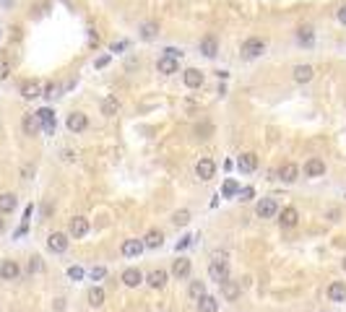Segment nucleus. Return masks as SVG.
Returning <instances> with one entry per match:
<instances>
[{
	"instance_id": "f257e3e1",
	"label": "nucleus",
	"mask_w": 346,
	"mask_h": 312,
	"mask_svg": "<svg viewBox=\"0 0 346 312\" xmlns=\"http://www.w3.org/2000/svg\"><path fill=\"white\" fill-rule=\"evenodd\" d=\"M242 57H247V60H252V57H260L263 52H266V42H263L260 37H250L242 42V47H239Z\"/></svg>"
},
{
	"instance_id": "f03ea898",
	"label": "nucleus",
	"mask_w": 346,
	"mask_h": 312,
	"mask_svg": "<svg viewBox=\"0 0 346 312\" xmlns=\"http://www.w3.org/2000/svg\"><path fill=\"white\" fill-rule=\"evenodd\" d=\"M34 114H37V120H39V125L44 128V133H47V135H52V133H55V128H57L55 112H52L50 107H42V109H37Z\"/></svg>"
},
{
	"instance_id": "7ed1b4c3",
	"label": "nucleus",
	"mask_w": 346,
	"mask_h": 312,
	"mask_svg": "<svg viewBox=\"0 0 346 312\" xmlns=\"http://www.w3.org/2000/svg\"><path fill=\"white\" fill-rule=\"evenodd\" d=\"M209 276H211V281H216V284H222V281H227L229 279V263L227 260H211V265H209Z\"/></svg>"
},
{
	"instance_id": "20e7f679",
	"label": "nucleus",
	"mask_w": 346,
	"mask_h": 312,
	"mask_svg": "<svg viewBox=\"0 0 346 312\" xmlns=\"http://www.w3.org/2000/svg\"><path fill=\"white\" fill-rule=\"evenodd\" d=\"M68 130H71V133H84L86 128H89V117H86V114L84 112H71V114H68Z\"/></svg>"
},
{
	"instance_id": "39448f33",
	"label": "nucleus",
	"mask_w": 346,
	"mask_h": 312,
	"mask_svg": "<svg viewBox=\"0 0 346 312\" xmlns=\"http://www.w3.org/2000/svg\"><path fill=\"white\" fill-rule=\"evenodd\" d=\"M195 175H198V180H203V182H209V180H214V175H216V164L211 159H201L198 164H195Z\"/></svg>"
},
{
	"instance_id": "423d86ee",
	"label": "nucleus",
	"mask_w": 346,
	"mask_h": 312,
	"mask_svg": "<svg viewBox=\"0 0 346 312\" xmlns=\"http://www.w3.org/2000/svg\"><path fill=\"white\" fill-rule=\"evenodd\" d=\"M68 234H71V237H76V239L86 237V234H89V221H86L84 216H76V218H71V224H68Z\"/></svg>"
},
{
	"instance_id": "0eeeda50",
	"label": "nucleus",
	"mask_w": 346,
	"mask_h": 312,
	"mask_svg": "<svg viewBox=\"0 0 346 312\" xmlns=\"http://www.w3.org/2000/svg\"><path fill=\"white\" fill-rule=\"evenodd\" d=\"M255 213L260 218H273L276 213H279V203H276L273 198H263L258 206H255Z\"/></svg>"
},
{
	"instance_id": "6e6552de",
	"label": "nucleus",
	"mask_w": 346,
	"mask_h": 312,
	"mask_svg": "<svg viewBox=\"0 0 346 312\" xmlns=\"http://www.w3.org/2000/svg\"><path fill=\"white\" fill-rule=\"evenodd\" d=\"M68 245H71V239H68V234H63V232H52V234L47 237V247H50L52 252H65Z\"/></svg>"
},
{
	"instance_id": "1a4fd4ad",
	"label": "nucleus",
	"mask_w": 346,
	"mask_h": 312,
	"mask_svg": "<svg viewBox=\"0 0 346 312\" xmlns=\"http://www.w3.org/2000/svg\"><path fill=\"white\" fill-rule=\"evenodd\" d=\"M18 276H21V268H18L16 260H3L0 263V279L3 281H16Z\"/></svg>"
},
{
	"instance_id": "9d476101",
	"label": "nucleus",
	"mask_w": 346,
	"mask_h": 312,
	"mask_svg": "<svg viewBox=\"0 0 346 312\" xmlns=\"http://www.w3.org/2000/svg\"><path fill=\"white\" fill-rule=\"evenodd\" d=\"M219 286H222V297L227 299V302H234V299H239V294H242V286L237 284V281H222V284H219Z\"/></svg>"
},
{
	"instance_id": "9b49d317",
	"label": "nucleus",
	"mask_w": 346,
	"mask_h": 312,
	"mask_svg": "<svg viewBox=\"0 0 346 312\" xmlns=\"http://www.w3.org/2000/svg\"><path fill=\"white\" fill-rule=\"evenodd\" d=\"M156 71H159V73H164V76H172V73H177V71H180V60H175V57L164 55V57H159Z\"/></svg>"
},
{
	"instance_id": "f8f14e48",
	"label": "nucleus",
	"mask_w": 346,
	"mask_h": 312,
	"mask_svg": "<svg viewBox=\"0 0 346 312\" xmlns=\"http://www.w3.org/2000/svg\"><path fill=\"white\" fill-rule=\"evenodd\" d=\"M21 97H24V99H37V97H42V84H39V81H34V78L24 81V84H21Z\"/></svg>"
},
{
	"instance_id": "ddd939ff",
	"label": "nucleus",
	"mask_w": 346,
	"mask_h": 312,
	"mask_svg": "<svg viewBox=\"0 0 346 312\" xmlns=\"http://www.w3.org/2000/svg\"><path fill=\"white\" fill-rule=\"evenodd\" d=\"M326 175V161L323 159H310L307 164H305V177H323Z\"/></svg>"
},
{
	"instance_id": "4468645a",
	"label": "nucleus",
	"mask_w": 346,
	"mask_h": 312,
	"mask_svg": "<svg viewBox=\"0 0 346 312\" xmlns=\"http://www.w3.org/2000/svg\"><path fill=\"white\" fill-rule=\"evenodd\" d=\"M182 81H185L188 89H201L203 86V73L198 71V68H188V71L182 73Z\"/></svg>"
},
{
	"instance_id": "2eb2a0df",
	"label": "nucleus",
	"mask_w": 346,
	"mask_h": 312,
	"mask_svg": "<svg viewBox=\"0 0 346 312\" xmlns=\"http://www.w3.org/2000/svg\"><path fill=\"white\" fill-rule=\"evenodd\" d=\"M294 81L297 84H310V81L315 78V68L313 65H294Z\"/></svg>"
},
{
	"instance_id": "dca6fc26",
	"label": "nucleus",
	"mask_w": 346,
	"mask_h": 312,
	"mask_svg": "<svg viewBox=\"0 0 346 312\" xmlns=\"http://www.w3.org/2000/svg\"><path fill=\"white\" fill-rule=\"evenodd\" d=\"M201 52L206 57H216L219 55V39L214 37V34H206V37L201 39Z\"/></svg>"
},
{
	"instance_id": "f3484780",
	"label": "nucleus",
	"mask_w": 346,
	"mask_h": 312,
	"mask_svg": "<svg viewBox=\"0 0 346 312\" xmlns=\"http://www.w3.org/2000/svg\"><path fill=\"white\" fill-rule=\"evenodd\" d=\"M143 242L141 239H125L122 242V255L125 258H138V255H141V252H143Z\"/></svg>"
},
{
	"instance_id": "a211bd4d",
	"label": "nucleus",
	"mask_w": 346,
	"mask_h": 312,
	"mask_svg": "<svg viewBox=\"0 0 346 312\" xmlns=\"http://www.w3.org/2000/svg\"><path fill=\"white\" fill-rule=\"evenodd\" d=\"M237 167H239V172H255L258 169V156L252 151H245L237 159Z\"/></svg>"
},
{
	"instance_id": "6ab92c4d",
	"label": "nucleus",
	"mask_w": 346,
	"mask_h": 312,
	"mask_svg": "<svg viewBox=\"0 0 346 312\" xmlns=\"http://www.w3.org/2000/svg\"><path fill=\"white\" fill-rule=\"evenodd\" d=\"M146 279H143V273L138 271V268H125L122 271V284L125 286H130V289H135L138 284H143Z\"/></svg>"
},
{
	"instance_id": "aec40b11",
	"label": "nucleus",
	"mask_w": 346,
	"mask_h": 312,
	"mask_svg": "<svg viewBox=\"0 0 346 312\" xmlns=\"http://www.w3.org/2000/svg\"><path fill=\"white\" fill-rule=\"evenodd\" d=\"M297 177H299V167L297 164H284L281 169H279V180L281 182H286V185H292V182H297Z\"/></svg>"
},
{
	"instance_id": "412c9836",
	"label": "nucleus",
	"mask_w": 346,
	"mask_h": 312,
	"mask_svg": "<svg viewBox=\"0 0 346 312\" xmlns=\"http://www.w3.org/2000/svg\"><path fill=\"white\" fill-rule=\"evenodd\" d=\"M328 299L331 302H346V284L344 281H333L328 286Z\"/></svg>"
},
{
	"instance_id": "4be33fe9",
	"label": "nucleus",
	"mask_w": 346,
	"mask_h": 312,
	"mask_svg": "<svg viewBox=\"0 0 346 312\" xmlns=\"http://www.w3.org/2000/svg\"><path fill=\"white\" fill-rule=\"evenodd\" d=\"M117 112H120V102H117V97H105V99H102V114H107V117H115Z\"/></svg>"
},
{
	"instance_id": "5701e85b",
	"label": "nucleus",
	"mask_w": 346,
	"mask_h": 312,
	"mask_svg": "<svg viewBox=\"0 0 346 312\" xmlns=\"http://www.w3.org/2000/svg\"><path fill=\"white\" fill-rule=\"evenodd\" d=\"M21 125H24V133L26 135H37L39 133V128H42V125H39V120H37V114H24V120H21Z\"/></svg>"
},
{
	"instance_id": "b1692460",
	"label": "nucleus",
	"mask_w": 346,
	"mask_h": 312,
	"mask_svg": "<svg viewBox=\"0 0 346 312\" xmlns=\"http://www.w3.org/2000/svg\"><path fill=\"white\" fill-rule=\"evenodd\" d=\"M143 245L148 247V250H156V247H161L164 245V234L159 232V229H151L146 237H143Z\"/></svg>"
},
{
	"instance_id": "393cba45",
	"label": "nucleus",
	"mask_w": 346,
	"mask_h": 312,
	"mask_svg": "<svg viewBox=\"0 0 346 312\" xmlns=\"http://www.w3.org/2000/svg\"><path fill=\"white\" fill-rule=\"evenodd\" d=\"M281 218H279V221H281V226H297V221H299V213H297V208H292V206H286L284 208V211L279 213Z\"/></svg>"
},
{
	"instance_id": "a878e982",
	"label": "nucleus",
	"mask_w": 346,
	"mask_h": 312,
	"mask_svg": "<svg viewBox=\"0 0 346 312\" xmlns=\"http://www.w3.org/2000/svg\"><path fill=\"white\" fill-rule=\"evenodd\" d=\"M146 284L148 286H151V289H161V286H164L167 284V271H151V273H148L146 276Z\"/></svg>"
},
{
	"instance_id": "bb28decb",
	"label": "nucleus",
	"mask_w": 346,
	"mask_h": 312,
	"mask_svg": "<svg viewBox=\"0 0 346 312\" xmlns=\"http://www.w3.org/2000/svg\"><path fill=\"white\" fill-rule=\"evenodd\" d=\"M297 42L305 44V47H313V42H315L313 26H299V29H297Z\"/></svg>"
},
{
	"instance_id": "cd10ccee",
	"label": "nucleus",
	"mask_w": 346,
	"mask_h": 312,
	"mask_svg": "<svg viewBox=\"0 0 346 312\" xmlns=\"http://www.w3.org/2000/svg\"><path fill=\"white\" fill-rule=\"evenodd\" d=\"M172 273H175L177 279H188V276H190V260L188 258L175 260V265H172Z\"/></svg>"
},
{
	"instance_id": "c85d7f7f",
	"label": "nucleus",
	"mask_w": 346,
	"mask_h": 312,
	"mask_svg": "<svg viewBox=\"0 0 346 312\" xmlns=\"http://www.w3.org/2000/svg\"><path fill=\"white\" fill-rule=\"evenodd\" d=\"M198 310H201V312H219V299L203 294V297L198 299Z\"/></svg>"
},
{
	"instance_id": "c756f323",
	"label": "nucleus",
	"mask_w": 346,
	"mask_h": 312,
	"mask_svg": "<svg viewBox=\"0 0 346 312\" xmlns=\"http://www.w3.org/2000/svg\"><path fill=\"white\" fill-rule=\"evenodd\" d=\"M89 305L91 307H102V305H105V289H102V286H91L89 289Z\"/></svg>"
},
{
	"instance_id": "7c9ffc66",
	"label": "nucleus",
	"mask_w": 346,
	"mask_h": 312,
	"mask_svg": "<svg viewBox=\"0 0 346 312\" xmlns=\"http://www.w3.org/2000/svg\"><path fill=\"white\" fill-rule=\"evenodd\" d=\"M16 195L13 193H3V195H0V213H10V211H13V208H16Z\"/></svg>"
},
{
	"instance_id": "2f4dec72",
	"label": "nucleus",
	"mask_w": 346,
	"mask_h": 312,
	"mask_svg": "<svg viewBox=\"0 0 346 312\" xmlns=\"http://www.w3.org/2000/svg\"><path fill=\"white\" fill-rule=\"evenodd\" d=\"M156 34H159V24H154V21H148V24L141 26V39L143 42H151Z\"/></svg>"
},
{
	"instance_id": "473e14b6",
	"label": "nucleus",
	"mask_w": 346,
	"mask_h": 312,
	"mask_svg": "<svg viewBox=\"0 0 346 312\" xmlns=\"http://www.w3.org/2000/svg\"><path fill=\"white\" fill-rule=\"evenodd\" d=\"M211 135H214V125H211V122L195 125V138H201V141H209Z\"/></svg>"
},
{
	"instance_id": "72a5a7b5",
	"label": "nucleus",
	"mask_w": 346,
	"mask_h": 312,
	"mask_svg": "<svg viewBox=\"0 0 346 312\" xmlns=\"http://www.w3.org/2000/svg\"><path fill=\"white\" fill-rule=\"evenodd\" d=\"M188 294H190V299H195V302H198V299L206 294V284H203V281H190Z\"/></svg>"
},
{
	"instance_id": "f704fd0d",
	"label": "nucleus",
	"mask_w": 346,
	"mask_h": 312,
	"mask_svg": "<svg viewBox=\"0 0 346 312\" xmlns=\"http://www.w3.org/2000/svg\"><path fill=\"white\" fill-rule=\"evenodd\" d=\"M26 271H29L31 276H34V273H42V271H44L42 258H39V255H31V258H29V265H26Z\"/></svg>"
},
{
	"instance_id": "c9c22d12",
	"label": "nucleus",
	"mask_w": 346,
	"mask_h": 312,
	"mask_svg": "<svg viewBox=\"0 0 346 312\" xmlns=\"http://www.w3.org/2000/svg\"><path fill=\"white\" fill-rule=\"evenodd\" d=\"M237 193H239V185L234 180H227L224 188H222V195H224V198H232V195H237Z\"/></svg>"
},
{
	"instance_id": "e433bc0d",
	"label": "nucleus",
	"mask_w": 346,
	"mask_h": 312,
	"mask_svg": "<svg viewBox=\"0 0 346 312\" xmlns=\"http://www.w3.org/2000/svg\"><path fill=\"white\" fill-rule=\"evenodd\" d=\"M172 221H175L177 226H185L190 221V211H188V208H182V211H177L175 216H172Z\"/></svg>"
},
{
	"instance_id": "4c0bfd02",
	"label": "nucleus",
	"mask_w": 346,
	"mask_h": 312,
	"mask_svg": "<svg viewBox=\"0 0 346 312\" xmlns=\"http://www.w3.org/2000/svg\"><path fill=\"white\" fill-rule=\"evenodd\" d=\"M57 91H60V89H57L55 84H47V86L42 89V97H47V99H55V97H57Z\"/></svg>"
},
{
	"instance_id": "58836bf2",
	"label": "nucleus",
	"mask_w": 346,
	"mask_h": 312,
	"mask_svg": "<svg viewBox=\"0 0 346 312\" xmlns=\"http://www.w3.org/2000/svg\"><path fill=\"white\" fill-rule=\"evenodd\" d=\"M68 276H71L73 281H81V279H84V268H78V265H71V268H68Z\"/></svg>"
},
{
	"instance_id": "ea45409f",
	"label": "nucleus",
	"mask_w": 346,
	"mask_h": 312,
	"mask_svg": "<svg viewBox=\"0 0 346 312\" xmlns=\"http://www.w3.org/2000/svg\"><path fill=\"white\" fill-rule=\"evenodd\" d=\"M105 276H107V268H102V265H99V268H94V271H91V279H94V281L105 279Z\"/></svg>"
},
{
	"instance_id": "a19ab883",
	"label": "nucleus",
	"mask_w": 346,
	"mask_h": 312,
	"mask_svg": "<svg viewBox=\"0 0 346 312\" xmlns=\"http://www.w3.org/2000/svg\"><path fill=\"white\" fill-rule=\"evenodd\" d=\"M164 55H169V57H175V60H180V57H182V50H177V47H167Z\"/></svg>"
},
{
	"instance_id": "79ce46f5",
	"label": "nucleus",
	"mask_w": 346,
	"mask_h": 312,
	"mask_svg": "<svg viewBox=\"0 0 346 312\" xmlns=\"http://www.w3.org/2000/svg\"><path fill=\"white\" fill-rule=\"evenodd\" d=\"M252 195H255V190H252V188H245V190H239V198H242V201H250Z\"/></svg>"
},
{
	"instance_id": "37998d69",
	"label": "nucleus",
	"mask_w": 346,
	"mask_h": 312,
	"mask_svg": "<svg viewBox=\"0 0 346 312\" xmlns=\"http://www.w3.org/2000/svg\"><path fill=\"white\" fill-rule=\"evenodd\" d=\"M8 73H10V65L3 60V63H0V81H3V78H8Z\"/></svg>"
},
{
	"instance_id": "c03bdc74",
	"label": "nucleus",
	"mask_w": 346,
	"mask_h": 312,
	"mask_svg": "<svg viewBox=\"0 0 346 312\" xmlns=\"http://www.w3.org/2000/svg\"><path fill=\"white\" fill-rule=\"evenodd\" d=\"M125 47H128V42H115V44H112L110 50H112V52H122Z\"/></svg>"
},
{
	"instance_id": "a18cd8bd",
	"label": "nucleus",
	"mask_w": 346,
	"mask_h": 312,
	"mask_svg": "<svg viewBox=\"0 0 346 312\" xmlns=\"http://www.w3.org/2000/svg\"><path fill=\"white\" fill-rule=\"evenodd\" d=\"M190 239H193V237H182V239L177 242V252H180V250H185V247L190 245Z\"/></svg>"
},
{
	"instance_id": "49530a36",
	"label": "nucleus",
	"mask_w": 346,
	"mask_h": 312,
	"mask_svg": "<svg viewBox=\"0 0 346 312\" xmlns=\"http://www.w3.org/2000/svg\"><path fill=\"white\" fill-rule=\"evenodd\" d=\"M336 16H339V21H341V24L346 26V5H341V8H339V13H336Z\"/></svg>"
},
{
	"instance_id": "de8ad7c7",
	"label": "nucleus",
	"mask_w": 346,
	"mask_h": 312,
	"mask_svg": "<svg viewBox=\"0 0 346 312\" xmlns=\"http://www.w3.org/2000/svg\"><path fill=\"white\" fill-rule=\"evenodd\" d=\"M107 63H110V55H102V57H99V60H97L94 65H97V68H105Z\"/></svg>"
},
{
	"instance_id": "09e8293b",
	"label": "nucleus",
	"mask_w": 346,
	"mask_h": 312,
	"mask_svg": "<svg viewBox=\"0 0 346 312\" xmlns=\"http://www.w3.org/2000/svg\"><path fill=\"white\" fill-rule=\"evenodd\" d=\"M55 310L63 312V310H65V299H55Z\"/></svg>"
},
{
	"instance_id": "8fccbe9b",
	"label": "nucleus",
	"mask_w": 346,
	"mask_h": 312,
	"mask_svg": "<svg viewBox=\"0 0 346 312\" xmlns=\"http://www.w3.org/2000/svg\"><path fill=\"white\" fill-rule=\"evenodd\" d=\"M3 229H5V218H3V213H0V234H3Z\"/></svg>"
},
{
	"instance_id": "3c124183",
	"label": "nucleus",
	"mask_w": 346,
	"mask_h": 312,
	"mask_svg": "<svg viewBox=\"0 0 346 312\" xmlns=\"http://www.w3.org/2000/svg\"><path fill=\"white\" fill-rule=\"evenodd\" d=\"M0 5H13V0H0Z\"/></svg>"
},
{
	"instance_id": "603ef678",
	"label": "nucleus",
	"mask_w": 346,
	"mask_h": 312,
	"mask_svg": "<svg viewBox=\"0 0 346 312\" xmlns=\"http://www.w3.org/2000/svg\"><path fill=\"white\" fill-rule=\"evenodd\" d=\"M341 265H344V271H346V258H344V263H341Z\"/></svg>"
}]
</instances>
